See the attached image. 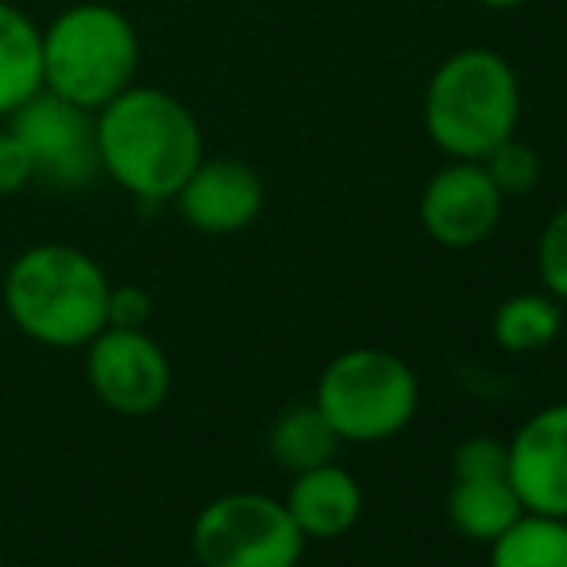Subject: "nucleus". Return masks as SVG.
<instances>
[{"label":"nucleus","mask_w":567,"mask_h":567,"mask_svg":"<svg viewBox=\"0 0 567 567\" xmlns=\"http://www.w3.org/2000/svg\"><path fill=\"white\" fill-rule=\"evenodd\" d=\"M506 197L475 158H452L421 189V228L449 251H467L491 239Z\"/></svg>","instance_id":"obj_9"},{"label":"nucleus","mask_w":567,"mask_h":567,"mask_svg":"<svg viewBox=\"0 0 567 567\" xmlns=\"http://www.w3.org/2000/svg\"><path fill=\"white\" fill-rule=\"evenodd\" d=\"M506 449V478L525 514L567 517V402L545 405L522 421Z\"/></svg>","instance_id":"obj_10"},{"label":"nucleus","mask_w":567,"mask_h":567,"mask_svg":"<svg viewBox=\"0 0 567 567\" xmlns=\"http://www.w3.org/2000/svg\"><path fill=\"white\" fill-rule=\"evenodd\" d=\"M286 509L306 540H337L355 529L363 517V491L355 475L332 460L293 475Z\"/></svg>","instance_id":"obj_12"},{"label":"nucleus","mask_w":567,"mask_h":567,"mask_svg":"<svg viewBox=\"0 0 567 567\" xmlns=\"http://www.w3.org/2000/svg\"><path fill=\"white\" fill-rule=\"evenodd\" d=\"M337 449H340V436L332 433V425L321 417V410L313 402L290 405L270 425V455L282 467H290L293 475L309 467H321V463H332Z\"/></svg>","instance_id":"obj_15"},{"label":"nucleus","mask_w":567,"mask_h":567,"mask_svg":"<svg viewBox=\"0 0 567 567\" xmlns=\"http://www.w3.org/2000/svg\"><path fill=\"white\" fill-rule=\"evenodd\" d=\"M486 548L491 567H567V517L522 514Z\"/></svg>","instance_id":"obj_16"},{"label":"nucleus","mask_w":567,"mask_h":567,"mask_svg":"<svg viewBox=\"0 0 567 567\" xmlns=\"http://www.w3.org/2000/svg\"><path fill=\"white\" fill-rule=\"evenodd\" d=\"M189 545L202 567H298L306 537L286 502L236 491L197 514Z\"/></svg>","instance_id":"obj_6"},{"label":"nucleus","mask_w":567,"mask_h":567,"mask_svg":"<svg viewBox=\"0 0 567 567\" xmlns=\"http://www.w3.org/2000/svg\"><path fill=\"white\" fill-rule=\"evenodd\" d=\"M262 202H267V186L259 171L231 155L202 158L174 194L182 220L205 236H231L251 228L262 213Z\"/></svg>","instance_id":"obj_11"},{"label":"nucleus","mask_w":567,"mask_h":567,"mask_svg":"<svg viewBox=\"0 0 567 567\" xmlns=\"http://www.w3.org/2000/svg\"><path fill=\"white\" fill-rule=\"evenodd\" d=\"M151 317V298L140 286H120L109 290V324L113 329H143Z\"/></svg>","instance_id":"obj_22"},{"label":"nucleus","mask_w":567,"mask_h":567,"mask_svg":"<svg viewBox=\"0 0 567 567\" xmlns=\"http://www.w3.org/2000/svg\"><path fill=\"white\" fill-rule=\"evenodd\" d=\"M97 163L124 194L147 205L174 202L205 158L202 127L174 93L127 85L93 113Z\"/></svg>","instance_id":"obj_1"},{"label":"nucleus","mask_w":567,"mask_h":567,"mask_svg":"<svg viewBox=\"0 0 567 567\" xmlns=\"http://www.w3.org/2000/svg\"><path fill=\"white\" fill-rule=\"evenodd\" d=\"M109 278L93 255L70 244H35L4 275L12 324L47 348H82L109 329Z\"/></svg>","instance_id":"obj_2"},{"label":"nucleus","mask_w":567,"mask_h":567,"mask_svg":"<svg viewBox=\"0 0 567 567\" xmlns=\"http://www.w3.org/2000/svg\"><path fill=\"white\" fill-rule=\"evenodd\" d=\"M537 270L540 282H545V293H553L556 301H567V205L560 213H553V220L540 231Z\"/></svg>","instance_id":"obj_19"},{"label":"nucleus","mask_w":567,"mask_h":567,"mask_svg":"<svg viewBox=\"0 0 567 567\" xmlns=\"http://www.w3.org/2000/svg\"><path fill=\"white\" fill-rule=\"evenodd\" d=\"M509 467V449L498 436H467L452 455V478H502Z\"/></svg>","instance_id":"obj_20"},{"label":"nucleus","mask_w":567,"mask_h":567,"mask_svg":"<svg viewBox=\"0 0 567 567\" xmlns=\"http://www.w3.org/2000/svg\"><path fill=\"white\" fill-rule=\"evenodd\" d=\"M525 514L522 498L514 494L509 478H452L449 491V522L460 537L475 545H491Z\"/></svg>","instance_id":"obj_14"},{"label":"nucleus","mask_w":567,"mask_h":567,"mask_svg":"<svg viewBox=\"0 0 567 567\" xmlns=\"http://www.w3.org/2000/svg\"><path fill=\"white\" fill-rule=\"evenodd\" d=\"M478 163H483V171L491 174V182L498 186L502 197L533 194L537 182H540V174H545L540 155L529 147V143L517 140V135H509V140H502L498 147H491Z\"/></svg>","instance_id":"obj_18"},{"label":"nucleus","mask_w":567,"mask_h":567,"mask_svg":"<svg viewBox=\"0 0 567 567\" xmlns=\"http://www.w3.org/2000/svg\"><path fill=\"white\" fill-rule=\"evenodd\" d=\"M85 355V379L109 410L124 417L155 413L171 394V359L143 329H101Z\"/></svg>","instance_id":"obj_7"},{"label":"nucleus","mask_w":567,"mask_h":567,"mask_svg":"<svg viewBox=\"0 0 567 567\" xmlns=\"http://www.w3.org/2000/svg\"><path fill=\"white\" fill-rule=\"evenodd\" d=\"M522 120V85L498 51L467 47L433 70L425 90L429 140L449 158H483Z\"/></svg>","instance_id":"obj_3"},{"label":"nucleus","mask_w":567,"mask_h":567,"mask_svg":"<svg viewBox=\"0 0 567 567\" xmlns=\"http://www.w3.org/2000/svg\"><path fill=\"white\" fill-rule=\"evenodd\" d=\"M12 132L20 135L31 166L43 178L62 182V186H82L101 171L93 113L54 97L51 90H39L35 97L16 109Z\"/></svg>","instance_id":"obj_8"},{"label":"nucleus","mask_w":567,"mask_h":567,"mask_svg":"<svg viewBox=\"0 0 567 567\" xmlns=\"http://www.w3.org/2000/svg\"><path fill=\"white\" fill-rule=\"evenodd\" d=\"M471 4H483V8H494V12H506V8H522L529 0H471Z\"/></svg>","instance_id":"obj_23"},{"label":"nucleus","mask_w":567,"mask_h":567,"mask_svg":"<svg viewBox=\"0 0 567 567\" xmlns=\"http://www.w3.org/2000/svg\"><path fill=\"white\" fill-rule=\"evenodd\" d=\"M140 35L120 8L82 0L43 28V90L78 109H105L135 82Z\"/></svg>","instance_id":"obj_4"},{"label":"nucleus","mask_w":567,"mask_h":567,"mask_svg":"<svg viewBox=\"0 0 567 567\" xmlns=\"http://www.w3.org/2000/svg\"><path fill=\"white\" fill-rule=\"evenodd\" d=\"M31 178H35V166H31L28 147H23L20 135L8 127V132H0V197L20 194Z\"/></svg>","instance_id":"obj_21"},{"label":"nucleus","mask_w":567,"mask_h":567,"mask_svg":"<svg viewBox=\"0 0 567 567\" xmlns=\"http://www.w3.org/2000/svg\"><path fill=\"white\" fill-rule=\"evenodd\" d=\"M313 405L340 441L379 444L413 425L421 382L417 371L394 351L351 348L321 371Z\"/></svg>","instance_id":"obj_5"},{"label":"nucleus","mask_w":567,"mask_h":567,"mask_svg":"<svg viewBox=\"0 0 567 567\" xmlns=\"http://www.w3.org/2000/svg\"><path fill=\"white\" fill-rule=\"evenodd\" d=\"M491 329L502 351H514V355L540 351L560 337L564 329L560 301L553 293H514V298H506L494 309Z\"/></svg>","instance_id":"obj_17"},{"label":"nucleus","mask_w":567,"mask_h":567,"mask_svg":"<svg viewBox=\"0 0 567 567\" xmlns=\"http://www.w3.org/2000/svg\"><path fill=\"white\" fill-rule=\"evenodd\" d=\"M0 567H4V564H0Z\"/></svg>","instance_id":"obj_24"},{"label":"nucleus","mask_w":567,"mask_h":567,"mask_svg":"<svg viewBox=\"0 0 567 567\" xmlns=\"http://www.w3.org/2000/svg\"><path fill=\"white\" fill-rule=\"evenodd\" d=\"M43 90V28L0 0V116H12Z\"/></svg>","instance_id":"obj_13"}]
</instances>
